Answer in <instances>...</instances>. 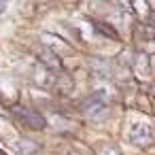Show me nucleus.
Here are the masks:
<instances>
[{
	"mask_svg": "<svg viewBox=\"0 0 155 155\" xmlns=\"http://www.w3.org/2000/svg\"><path fill=\"white\" fill-rule=\"evenodd\" d=\"M130 2H132V5L136 7V11H138V13H140L142 17L147 15V2H144V0H130Z\"/></svg>",
	"mask_w": 155,
	"mask_h": 155,
	"instance_id": "7",
	"label": "nucleus"
},
{
	"mask_svg": "<svg viewBox=\"0 0 155 155\" xmlns=\"http://www.w3.org/2000/svg\"><path fill=\"white\" fill-rule=\"evenodd\" d=\"M7 9V0H0V13H2Z\"/></svg>",
	"mask_w": 155,
	"mask_h": 155,
	"instance_id": "9",
	"label": "nucleus"
},
{
	"mask_svg": "<svg viewBox=\"0 0 155 155\" xmlns=\"http://www.w3.org/2000/svg\"><path fill=\"white\" fill-rule=\"evenodd\" d=\"M0 155H7V153H5V151H0Z\"/></svg>",
	"mask_w": 155,
	"mask_h": 155,
	"instance_id": "11",
	"label": "nucleus"
},
{
	"mask_svg": "<svg viewBox=\"0 0 155 155\" xmlns=\"http://www.w3.org/2000/svg\"><path fill=\"white\" fill-rule=\"evenodd\" d=\"M43 41H45V43H49V45H51V49H53V47H58V49H68V45H66L64 41H60L58 36H53V34H51V36H49V34H45V36H43Z\"/></svg>",
	"mask_w": 155,
	"mask_h": 155,
	"instance_id": "6",
	"label": "nucleus"
},
{
	"mask_svg": "<svg viewBox=\"0 0 155 155\" xmlns=\"http://www.w3.org/2000/svg\"><path fill=\"white\" fill-rule=\"evenodd\" d=\"M15 151H17V155H32L36 151V144L30 142V140H19L15 144Z\"/></svg>",
	"mask_w": 155,
	"mask_h": 155,
	"instance_id": "5",
	"label": "nucleus"
},
{
	"mask_svg": "<svg viewBox=\"0 0 155 155\" xmlns=\"http://www.w3.org/2000/svg\"><path fill=\"white\" fill-rule=\"evenodd\" d=\"M100 155H121V153H119L115 147H104V149L100 151Z\"/></svg>",
	"mask_w": 155,
	"mask_h": 155,
	"instance_id": "8",
	"label": "nucleus"
},
{
	"mask_svg": "<svg viewBox=\"0 0 155 155\" xmlns=\"http://www.w3.org/2000/svg\"><path fill=\"white\" fill-rule=\"evenodd\" d=\"M81 110H83V115L89 117V119H104V117L108 115V104H106L104 98L91 96V98H87V100L81 102Z\"/></svg>",
	"mask_w": 155,
	"mask_h": 155,
	"instance_id": "2",
	"label": "nucleus"
},
{
	"mask_svg": "<svg viewBox=\"0 0 155 155\" xmlns=\"http://www.w3.org/2000/svg\"><path fill=\"white\" fill-rule=\"evenodd\" d=\"M66 155H79V153H66Z\"/></svg>",
	"mask_w": 155,
	"mask_h": 155,
	"instance_id": "10",
	"label": "nucleus"
},
{
	"mask_svg": "<svg viewBox=\"0 0 155 155\" xmlns=\"http://www.w3.org/2000/svg\"><path fill=\"white\" fill-rule=\"evenodd\" d=\"M13 115H15L21 123H26L28 127H32V130H43V127L47 125L45 117H43L38 110L28 108V106H13Z\"/></svg>",
	"mask_w": 155,
	"mask_h": 155,
	"instance_id": "3",
	"label": "nucleus"
},
{
	"mask_svg": "<svg viewBox=\"0 0 155 155\" xmlns=\"http://www.w3.org/2000/svg\"><path fill=\"white\" fill-rule=\"evenodd\" d=\"M127 140H130L132 144L140 147V149H147L149 144H153L155 132H153V127H151L149 123L136 121V123H132L130 130H127Z\"/></svg>",
	"mask_w": 155,
	"mask_h": 155,
	"instance_id": "1",
	"label": "nucleus"
},
{
	"mask_svg": "<svg viewBox=\"0 0 155 155\" xmlns=\"http://www.w3.org/2000/svg\"><path fill=\"white\" fill-rule=\"evenodd\" d=\"M38 58H41V62L45 64V68H55V70L62 68V60H60L51 49H43V51L38 53Z\"/></svg>",
	"mask_w": 155,
	"mask_h": 155,
	"instance_id": "4",
	"label": "nucleus"
}]
</instances>
